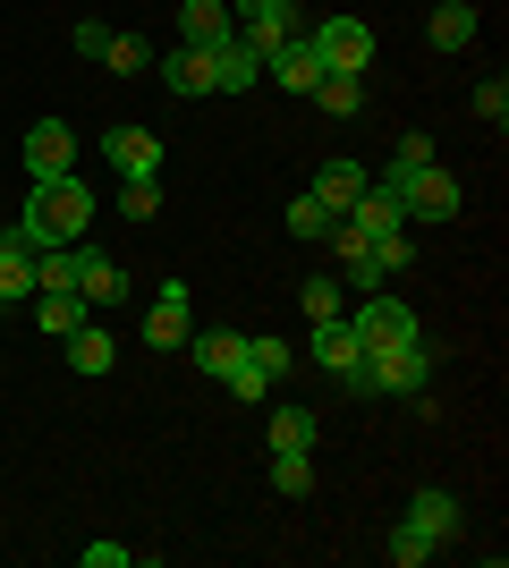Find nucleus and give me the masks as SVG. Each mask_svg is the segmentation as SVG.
I'll return each mask as SVG.
<instances>
[{
	"instance_id": "obj_9",
	"label": "nucleus",
	"mask_w": 509,
	"mask_h": 568,
	"mask_svg": "<svg viewBox=\"0 0 509 568\" xmlns=\"http://www.w3.org/2000/svg\"><path fill=\"white\" fill-rule=\"evenodd\" d=\"M264 77L281 85V94H315L332 69L315 60V43H306V34H289V43H272V51H264Z\"/></svg>"
},
{
	"instance_id": "obj_34",
	"label": "nucleus",
	"mask_w": 509,
	"mask_h": 568,
	"mask_svg": "<svg viewBox=\"0 0 509 568\" xmlns=\"http://www.w3.org/2000/svg\"><path fill=\"white\" fill-rule=\"evenodd\" d=\"M246 365H255V374H289V339H246Z\"/></svg>"
},
{
	"instance_id": "obj_18",
	"label": "nucleus",
	"mask_w": 509,
	"mask_h": 568,
	"mask_svg": "<svg viewBox=\"0 0 509 568\" xmlns=\"http://www.w3.org/2000/svg\"><path fill=\"white\" fill-rule=\"evenodd\" d=\"M60 356H69V374L102 382V374H111V365H120V339H111V332H94V323H85V332H69V339H60Z\"/></svg>"
},
{
	"instance_id": "obj_25",
	"label": "nucleus",
	"mask_w": 509,
	"mask_h": 568,
	"mask_svg": "<svg viewBox=\"0 0 509 568\" xmlns=\"http://www.w3.org/2000/svg\"><path fill=\"white\" fill-rule=\"evenodd\" d=\"M272 493H281V500L315 493V450H272Z\"/></svg>"
},
{
	"instance_id": "obj_29",
	"label": "nucleus",
	"mask_w": 509,
	"mask_h": 568,
	"mask_svg": "<svg viewBox=\"0 0 509 568\" xmlns=\"http://www.w3.org/2000/svg\"><path fill=\"white\" fill-rule=\"evenodd\" d=\"M111 213H128V221H153V213H162V179H120Z\"/></svg>"
},
{
	"instance_id": "obj_33",
	"label": "nucleus",
	"mask_w": 509,
	"mask_h": 568,
	"mask_svg": "<svg viewBox=\"0 0 509 568\" xmlns=\"http://www.w3.org/2000/svg\"><path fill=\"white\" fill-rule=\"evenodd\" d=\"M221 390H230V399H255V407H264L272 390H281V382H272V374H255V365L238 356V374H221Z\"/></svg>"
},
{
	"instance_id": "obj_31",
	"label": "nucleus",
	"mask_w": 509,
	"mask_h": 568,
	"mask_svg": "<svg viewBox=\"0 0 509 568\" xmlns=\"http://www.w3.org/2000/svg\"><path fill=\"white\" fill-rule=\"evenodd\" d=\"M365 255H374V272H383V281H399V272H416V237H408V230H399V237H374Z\"/></svg>"
},
{
	"instance_id": "obj_21",
	"label": "nucleus",
	"mask_w": 509,
	"mask_h": 568,
	"mask_svg": "<svg viewBox=\"0 0 509 568\" xmlns=\"http://www.w3.org/2000/svg\"><path fill=\"white\" fill-rule=\"evenodd\" d=\"M187 356H195V374H238V356H246V332H187Z\"/></svg>"
},
{
	"instance_id": "obj_39",
	"label": "nucleus",
	"mask_w": 509,
	"mask_h": 568,
	"mask_svg": "<svg viewBox=\"0 0 509 568\" xmlns=\"http://www.w3.org/2000/svg\"><path fill=\"white\" fill-rule=\"evenodd\" d=\"M0 237H9V230H0Z\"/></svg>"
},
{
	"instance_id": "obj_22",
	"label": "nucleus",
	"mask_w": 509,
	"mask_h": 568,
	"mask_svg": "<svg viewBox=\"0 0 509 568\" xmlns=\"http://www.w3.org/2000/svg\"><path fill=\"white\" fill-rule=\"evenodd\" d=\"M408 526L441 551L450 535H459V500H450V493H416V500H408Z\"/></svg>"
},
{
	"instance_id": "obj_35",
	"label": "nucleus",
	"mask_w": 509,
	"mask_h": 568,
	"mask_svg": "<svg viewBox=\"0 0 509 568\" xmlns=\"http://www.w3.org/2000/svg\"><path fill=\"white\" fill-rule=\"evenodd\" d=\"M111 34H120V26H102V18H77V60H102V51H111Z\"/></svg>"
},
{
	"instance_id": "obj_19",
	"label": "nucleus",
	"mask_w": 509,
	"mask_h": 568,
	"mask_svg": "<svg viewBox=\"0 0 509 568\" xmlns=\"http://www.w3.org/2000/svg\"><path fill=\"white\" fill-rule=\"evenodd\" d=\"M246 85H264V51L255 43H221L213 51V94H246Z\"/></svg>"
},
{
	"instance_id": "obj_1",
	"label": "nucleus",
	"mask_w": 509,
	"mask_h": 568,
	"mask_svg": "<svg viewBox=\"0 0 509 568\" xmlns=\"http://www.w3.org/2000/svg\"><path fill=\"white\" fill-rule=\"evenodd\" d=\"M85 221H94V195H85L77 170H60V179H34V195H26V213H18V237L43 255V246H77Z\"/></svg>"
},
{
	"instance_id": "obj_20",
	"label": "nucleus",
	"mask_w": 509,
	"mask_h": 568,
	"mask_svg": "<svg viewBox=\"0 0 509 568\" xmlns=\"http://www.w3.org/2000/svg\"><path fill=\"white\" fill-rule=\"evenodd\" d=\"M26 297H34V246L9 230L0 237V306H26Z\"/></svg>"
},
{
	"instance_id": "obj_13",
	"label": "nucleus",
	"mask_w": 509,
	"mask_h": 568,
	"mask_svg": "<svg viewBox=\"0 0 509 568\" xmlns=\"http://www.w3.org/2000/svg\"><path fill=\"white\" fill-rule=\"evenodd\" d=\"M339 221H348V230H357L365 246H374V237H399V230H408V213H399V195H390L383 179H374V187H365V195H357V204H348Z\"/></svg>"
},
{
	"instance_id": "obj_2",
	"label": "nucleus",
	"mask_w": 509,
	"mask_h": 568,
	"mask_svg": "<svg viewBox=\"0 0 509 568\" xmlns=\"http://www.w3.org/2000/svg\"><path fill=\"white\" fill-rule=\"evenodd\" d=\"M425 382H434V348L425 339H399V348H374L357 365V399H425Z\"/></svg>"
},
{
	"instance_id": "obj_12",
	"label": "nucleus",
	"mask_w": 509,
	"mask_h": 568,
	"mask_svg": "<svg viewBox=\"0 0 509 568\" xmlns=\"http://www.w3.org/2000/svg\"><path fill=\"white\" fill-rule=\"evenodd\" d=\"M179 43H195V51L238 43V18H230V0H179Z\"/></svg>"
},
{
	"instance_id": "obj_15",
	"label": "nucleus",
	"mask_w": 509,
	"mask_h": 568,
	"mask_svg": "<svg viewBox=\"0 0 509 568\" xmlns=\"http://www.w3.org/2000/svg\"><path fill=\"white\" fill-rule=\"evenodd\" d=\"M77 288H85V306H120V297H128V272L102 255V246L77 237Z\"/></svg>"
},
{
	"instance_id": "obj_16",
	"label": "nucleus",
	"mask_w": 509,
	"mask_h": 568,
	"mask_svg": "<svg viewBox=\"0 0 509 568\" xmlns=\"http://www.w3.org/2000/svg\"><path fill=\"white\" fill-rule=\"evenodd\" d=\"M365 187H374V170L339 153V162H323V170H315V187H306V195H315V204H332V213H348V204H357Z\"/></svg>"
},
{
	"instance_id": "obj_6",
	"label": "nucleus",
	"mask_w": 509,
	"mask_h": 568,
	"mask_svg": "<svg viewBox=\"0 0 509 568\" xmlns=\"http://www.w3.org/2000/svg\"><path fill=\"white\" fill-rule=\"evenodd\" d=\"M230 18H238V43H255V51H272V43H289V34H306L297 0H230Z\"/></svg>"
},
{
	"instance_id": "obj_17",
	"label": "nucleus",
	"mask_w": 509,
	"mask_h": 568,
	"mask_svg": "<svg viewBox=\"0 0 509 568\" xmlns=\"http://www.w3.org/2000/svg\"><path fill=\"white\" fill-rule=\"evenodd\" d=\"M26 306H34V332H51V339L85 332V288H34Z\"/></svg>"
},
{
	"instance_id": "obj_10",
	"label": "nucleus",
	"mask_w": 509,
	"mask_h": 568,
	"mask_svg": "<svg viewBox=\"0 0 509 568\" xmlns=\"http://www.w3.org/2000/svg\"><path fill=\"white\" fill-rule=\"evenodd\" d=\"M102 162L120 170V179H162V136H153V128H111V136H102Z\"/></svg>"
},
{
	"instance_id": "obj_32",
	"label": "nucleus",
	"mask_w": 509,
	"mask_h": 568,
	"mask_svg": "<svg viewBox=\"0 0 509 568\" xmlns=\"http://www.w3.org/2000/svg\"><path fill=\"white\" fill-rule=\"evenodd\" d=\"M332 204H315V195H297V204H289V237H332Z\"/></svg>"
},
{
	"instance_id": "obj_36",
	"label": "nucleus",
	"mask_w": 509,
	"mask_h": 568,
	"mask_svg": "<svg viewBox=\"0 0 509 568\" xmlns=\"http://www.w3.org/2000/svg\"><path fill=\"white\" fill-rule=\"evenodd\" d=\"M476 119H492V128L509 119V77H485V85H476Z\"/></svg>"
},
{
	"instance_id": "obj_7",
	"label": "nucleus",
	"mask_w": 509,
	"mask_h": 568,
	"mask_svg": "<svg viewBox=\"0 0 509 568\" xmlns=\"http://www.w3.org/2000/svg\"><path fill=\"white\" fill-rule=\"evenodd\" d=\"M187 332H195V288L162 281V288H153V306H145V339H153V348H187Z\"/></svg>"
},
{
	"instance_id": "obj_27",
	"label": "nucleus",
	"mask_w": 509,
	"mask_h": 568,
	"mask_svg": "<svg viewBox=\"0 0 509 568\" xmlns=\"http://www.w3.org/2000/svg\"><path fill=\"white\" fill-rule=\"evenodd\" d=\"M297 306H306V323H332V314H348V288H339V272H315V281L297 288Z\"/></svg>"
},
{
	"instance_id": "obj_4",
	"label": "nucleus",
	"mask_w": 509,
	"mask_h": 568,
	"mask_svg": "<svg viewBox=\"0 0 509 568\" xmlns=\"http://www.w3.org/2000/svg\"><path fill=\"white\" fill-rule=\"evenodd\" d=\"M348 332H357V348H399V339H425V323H416L408 297H390V288H374V297H357V314H348Z\"/></svg>"
},
{
	"instance_id": "obj_30",
	"label": "nucleus",
	"mask_w": 509,
	"mask_h": 568,
	"mask_svg": "<svg viewBox=\"0 0 509 568\" xmlns=\"http://www.w3.org/2000/svg\"><path fill=\"white\" fill-rule=\"evenodd\" d=\"M383 560H390V568H425V560H434V544H425V535H416V526L399 518V526L383 535Z\"/></svg>"
},
{
	"instance_id": "obj_23",
	"label": "nucleus",
	"mask_w": 509,
	"mask_h": 568,
	"mask_svg": "<svg viewBox=\"0 0 509 568\" xmlns=\"http://www.w3.org/2000/svg\"><path fill=\"white\" fill-rule=\"evenodd\" d=\"M425 43L434 51H467L476 43V9H467V0H441L434 18H425Z\"/></svg>"
},
{
	"instance_id": "obj_37",
	"label": "nucleus",
	"mask_w": 509,
	"mask_h": 568,
	"mask_svg": "<svg viewBox=\"0 0 509 568\" xmlns=\"http://www.w3.org/2000/svg\"><path fill=\"white\" fill-rule=\"evenodd\" d=\"M434 162V136H425V128H416V136H399V153H390V170H425Z\"/></svg>"
},
{
	"instance_id": "obj_26",
	"label": "nucleus",
	"mask_w": 509,
	"mask_h": 568,
	"mask_svg": "<svg viewBox=\"0 0 509 568\" xmlns=\"http://www.w3.org/2000/svg\"><path fill=\"white\" fill-rule=\"evenodd\" d=\"M306 102H315L323 119H357V111H365V77H323Z\"/></svg>"
},
{
	"instance_id": "obj_5",
	"label": "nucleus",
	"mask_w": 509,
	"mask_h": 568,
	"mask_svg": "<svg viewBox=\"0 0 509 568\" xmlns=\"http://www.w3.org/2000/svg\"><path fill=\"white\" fill-rule=\"evenodd\" d=\"M306 43H315V60L332 77H365L374 69V26L365 18H323V26H306Z\"/></svg>"
},
{
	"instance_id": "obj_38",
	"label": "nucleus",
	"mask_w": 509,
	"mask_h": 568,
	"mask_svg": "<svg viewBox=\"0 0 509 568\" xmlns=\"http://www.w3.org/2000/svg\"><path fill=\"white\" fill-rule=\"evenodd\" d=\"M85 568H136V551L128 544H85Z\"/></svg>"
},
{
	"instance_id": "obj_28",
	"label": "nucleus",
	"mask_w": 509,
	"mask_h": 568,
	"mask_svg": "<svg viewBox=\"0 0 509 568\" xmlns=\"http://www.w3.org/2000/svg\"><path fill=\"white\" fill-rule=\"evenodd\" d=\"M102 69H111V77H153V43H145V34H111Z\"/></svg>"
},
{
	"instance_id": "obj_14",
	"label": "nucleus",
	"mask_w": 509,
	"mask_h": 568,
	"mask_svg": "<svg viewBox=\"0 0 509 568\" xmlns=\"http://www.w3.org/2000/svg\"><path fill=\"white\" fill-rule=\"evenodd\" d=\"M153 69H162V85L179 102H195V94H213V51H195V43H170L162 60H153Z\"/></svg>"
},
{
	"instance_id": "obj_8",
	"label": "nucleus",
	"mask_w": 509,
	"mask_h": 568,
	"mask_svg": "<svg viewBox=\"0 0 509 568\" xmlns=\"http://www.w3.org/2000/svg\"><path fill=\"white\" fill-rule=\"evenodd\" d=\"M60 170H77V128L69 119H34L26 128V179H60Z\"/></svg>"
},
{
	"instance_id": "obj_24",
	"label": "nucleus",
	"mask_w": 509,
	"mask_h": 568,
	"mask_svg": "<svg viewBox=\"0 0 509 568\" xmlns=\"http://www.w3.org/2000/svg\"><path fill=\"white\" fill-rule=\"evenodd\" d=\"M315 442H323L315 407H297V399H281V407H272V450H315Z\"/></svg>"
},
{
	"instance_id": "obj_3",
	"label": "nucleus",
	"mask_w": 509,
	"mask_h": 568,
	"mask_svg": "<svg viewBox=\"0 0 509 568\" xmlns=\"http://www.w3.org/2000/svg\"><path fill=\"white\" fill-rule=\"evenodd\" d=\"M383 187L399 195V213H408V221H459V213H467V187H459L441 162H425V170H383Z\"/></svg>"
},
{
	"instance_id": "obj_11",
	"label": "nucleus",
	"mask_w": 509,
	"mask_h": 568,
	"mask_svg": "<svg viewBox=\"0 0 509 568\" xmlns=\"http://www.w3.org/2000/svg\"><path fill=\"white\" fill-rule=\"evenodd\" d=\"M306 348H315V365H323V374L339 382V390H348V382H357V365H365L357 332H348V314H332V323H315V339H306Z\"/></svg>"
}]
</instances>
